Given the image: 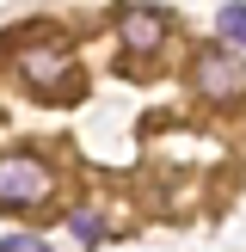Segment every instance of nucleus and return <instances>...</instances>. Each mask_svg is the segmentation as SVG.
<instances>
[{
    "label": "nucleus",
    "instance_id": "nucleus-1",
    "mask_svg": "<svg viewBox=\"0 0 246 252\" xmlns=\"http://www.w3.org/2000/svg\"><path fill=\"white\" fill-rule=\"evenodd\" d=\"M56 197V172L37 154H0V209H37Z\"/></svg>",
    "mask_w": 246,
    "mask_h": 252
},
{
    "label": "nucleus",
    "instance_id": "nucleus-5",
    "mask_svg": "<svg viewBox=\"0 0 246 252\" xmlns=\"http://www.w3.org/2000/svg\"><path fill=\"white\" fill-rule=\"evenodd\" d=\"M215 25H221V37L246 43V6H221V12H215Z\"/></svg>",
    "mask_w": 246,
    "mask_h": 252
},
{
    "label": "nucleus",
    "instance_id": "nucleus-3",
    "mask_svg": "<svg viewBox=\"0 0 246 252\" xmlns=\"http://www.w3.org/2000/svg\"><path fill=\"white\" fill-rule=\"evenodd\" d=\"M191 86L203 98H246V62L228 56V49H203L191 62Z\"/></svg>",
    "mask_w": 246,
    "mask_h": 252
},
{
    "label": "nucleus",
    "instance_id": "nucleus-2",
    "mask_svg": "<svg viewBox=\"0 0 246 252\" xmlns=\"http://www.w3.org/2000/svg\"><path fill=\"white\" fill-rule=\"evenodd\" d=\"M25 80H31L37 93H49V98H68L74 86H80V68H74V49H62V43L25 49Z\"/></svg>",
    "mask_w": 246,
    "mask_h": 252
},
{
    "label": "nucleus",
    "instance_id": "nucleus-4",
    "mask_svg": "<svg viewBox=\"0 0 246 252\" xmlns=\"http://www.w3.org/2000/svg\"><path fill=\"white\" fill-rule=\"evenodd\" d=\"M166 37H172V12L166 6H129L123 12V49L129 56H154Z\"/></svg>",
    "mask_w": 246,
    "mask_h": 252
},
{
    "label": "nucleus",
    "instance_id": "nucleus-6",
    "mask_svg": "<svg viewBox=\"0 0 246 252\" xmlns=\"http://www.w3.org/2000/svg\"><path fill=\"white\" fill-rule=\"evenodd\" d=\"M0 252H43V246H37L31 234H6V240H0Z\"/></svg>",
    "mask_w": 246,
    "mask_h": 252
}]
</instances>
